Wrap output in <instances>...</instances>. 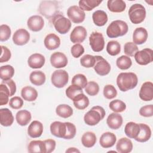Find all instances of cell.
<instances>
[{"label": "cell", "instance_id": "cell-39", "mask_svg": "<svg viewBox=\"0 0 153 153\" xmlns=\"http://www.w3.org/2000/svg\"><path fill=\"white\" fill-rule=\"evenodd\" d=\"M14 74V68L9 65L2 66L0 68V78L3 81L10 79Z\"/></svg>", "mask_w": 153, "mask_h": 153}, {"label": "cell", "instance_id": "cell-16", "mask_svg": "<svg viewBox=\"0 0 153 153\" xmlns=\"http://www.w3.org/2000/svg\"><path fill=\"white\" fill-rule=\"evenodd\" d=\"M27 25L30 30L33 32H38L43 28L44 21L41 16L34 15L28 19L27 21Z\"/></svg>", "mask_w": 153, "mask_h": 153}, {"label": "cell", "instance_id": "cell-47", "mask_svg": "<svg viewBox=\"0 0 153 153\" xmlns=\"http://www.w3.org/2000/svg\"><path fill=\"white\" fill-rule=\"evenodd\" d=\"M117 95V91L114 86L111 84L106 85L103 88V96L108 99L115 98Z\"/></svg>", "mask_w": 153, "mask_h": 153}, {"label": "cell", "instance_id": "cell-50", "mask_svg": "<svg viewBox=\"0 0 153 153\" xmlns=\"http://www.w3.org/2000/svg\"><path fill=\"white\" fill-rule=\"evenodd\" d=\"M66 125V133L63 137L65 139H73L76 134V127L75 126L70 123V122H65Z\"/></svg>", "mask_w": 153, "mask_h": 153}, {"label": "cell", "instance_id": "cell-37", "mask_svg": "<svg viewBox=\"0 0 153 153\" xmlns=\"http://www.w3.org/2000/svg\"><path fill=\"white\" fill-rule=\"evenodd\" d=\"M96 134L91 131L85 133L81 137V142L86 148H91L93 146L96 142Z\"/></svg>", "mask_w": 153, "mask_h": 153}, {"label": "cell", "instance_id": "cell-44", "mask_svg": "<svg viewBox=\"0 0 153 153\" xmlns=\"http://www.w3.org/2000/svg\"><path fill=\"white\" fill-rule=\"evenodd\" d=\"M80 63L83 67L87 68L94 67L96 63L95 56L90 54H85L80 59Z\"/></svg>", "mask_w": 153, "mask_h": 153}, {"label": "cell", "instance_id": "cell-19", "mask_svg": "<svg viewBox=\"0 0 153 153\" xmlns=\"http://www.w3.org/2000/svg\"><path fill=\"white\" fill-rule=\"evenodd\" d=\"M117 140L115 134L111 132H105L103 133L99 139V143L102 147L104 148H109L113 146Z\"/></svg>", "mask_w": 153, "mask_h": 153}, {"label": "cell", "instance_id": "cell-15", "mask_svg": "<svg viewBox=\"0 0 153 153\" xmlns=\"http://www.w3.org/2000/svg\"><path fill=\"white\" fill-rule=\"evenodd\" d=\"M139 97L144 101H151L153 99V84L150 81L144 82L139 91Z\"/></svg>", "mask_w": 153, "mask_h": 153}, {"label": "cell", "instance_id": "cell-5", "mask_svg": "<svg viewBox=\"0 0 153 153\" xmlns=\"http://www.w3.org/2000/svg\"><path fill=\"white\" fill-rule=\"evenodd\" d=\"M52 22L56 31L60 34L68 33L71 27V20L62 14H57L52 19Z\"/></svg>", "mask_w": 153, "mask_h": 153}, {"label": "cell", "instance_id": "cell-3", "mask_svg": "<svg viewBox=\"0 0 153 153\" xmlns=\"http://www.w3.org/2000/svg\"><path fill=\"white\" fill-rule=\"evenodd\" d=\"M105 116V109L100 106H93L88 111L84 117V120L86 124L91 126L97 124Z\"/></svg>", "mask_w": 153, "mask_h": 153}, {"label": "cell", "instance_id": "cell-31", "mask_svg": "<svg viewBox=\"0 0 153 153\" xmlns=\"http://www.w3.org/2000/svg\"><path fill=\"white\" fill-rule=\"evenodd\" d=\"M29 79L33 85L39 86L44 84L46 77L45 74L41 71H35L30 73Z\"/></svg>", "mask_w": 153, "mask_h": 153}, {"label": "cell", "instance_id": "cell-32", "mask_svg": "<svg viewBox=\"0 0 153 153\" xmlns=\"http://www.w3.org/2000/svg\"><path fill=\"white\" fill-rule=\"evenodd\" d=\"M92 19L94 23L98 26H104L108 22V16L103 10H97L93 13Z\"/></svg>", "mask_w": 153, "mask_h": 153}, {"label": "cell", "instance_id": "cell-10", "mask_svg": "<svg viewBox=\"0 0 153 153\" xmlns=\"http://www.w3.org/2000/svg\"><path fill=\"white\" fill-rule=\"evenodd\" d=\"M67 15L70 20L74 23H82L85 17V13L76 5L71 6L67 10Z\"/></svg>", "mask_w": 153, "mask_h": 153}, {"label": "cell", "instance_id": "cell-20", "mask_svg": "<svg viewBox=\"0 0 153 153\" xmlns=\"http://www.w3.org/2000/svg\"><path fill=\"white\" fill-rule=\"evenodd\" d=\"M43 132V125L38 121H33L27 128L28 135L32 138L39 137Z\"/></svg>", "mask_w": 153, "mask_h": 153}, {"label": "cell", "instance_id": "cell-13", "mask_svg": "<svg viewBox=\"0 0 153 153\" xmlns=\"http://www.w3.org/2000/svg\"><path fill=\"white\" fill-rule=\"evenodd\" d=\"M30 39L29 33L25 29L17 30L13 36V42L17 45H23L26 44Z\"/></svg>", "mask_w": 153, "mask_h": 153}, {"label": "cell", "instance_id": "cell-23", "mask_svg": "<svg viewBox=\"0 0 153 153\" xmlns=\"http://www.w3.org/2000/svg\"><path fill=\"white\" fill-rule=\"evenodd\" d=\"M106 123L110 128L113 130L118 129L123 124V117L117 113H112L108 117Z\"/></svg>", "mask_w": 153, "mask_h": 153}, {"label": "cell", "instance_id": "cell-22", "mask_svg": "<svg viewBox=\"0 0 153 153\" xmlns=\"http://www.w3.org/2000/svg\"><path fill=\"white\" fill-rule=\"evenodd\" d=\"M148 38V32L144 27L136 28L133 34V43L137 45H141L145 43Z\"/></svg>", "mask_w": 153, "mask_h": 153}, {"label": "cell", "instance_id": "cell-55", "mask_svg": "<svg viewBox=\"0 0 153 153\" xmlns=\"http://www.w3.org/2000/svg\"><path fill=\"white\" fill-rule=\"evenodd\" d=\"M45 145V153H50L53 152L56 148V141L53 139H47L44 140Z\"/></svg>", "mask_w": 153, "mask_h": 153}, {"label": "cell", "instance_id": "cell-33", "mask_svg": "<svg viewBox=\"0 0 153 153\" xmlns=\"http://www.w3.org/2000/svg\"><path fill=\"white\" fill-rule=\"evenodd\" d=\"M31 114L27 110H20L16 115L17 123L21 126H25L29 124L31 120Z\"/></svg>", "mask_w": 153, "mask_h": 153}, {"label": "cell", "instance_id": "cell-26", "mask_svg": "<svg viewBox=\"0 0 153 153\" xmlns=\"http://www.w3.org/2000/svg\"><path fill=\"white\" fill-rule=\"evenodd\" d=\"M139 133L134 139L139 142H145L148 141L151 136V128L148 125L145 124H139Z\"/></svg>", "mask_w": 153, "mask_h": 153}, {"label": "cell", "instance_id": "cell-36", "mask_svg": "<svg viewBox=\"0 0 153 153\" xmlns=\"http://www.w3.org/2000/svg\"><path fill=\"white\" fill-rule=\"evenodd\" d=\"M102 2L98 0H81L79 1V7L82 11H90L99 6Z\"/></svg>", "mask_w": 153, "mask_h": 153}, {"label": "cell", "instance_id": "cell-52", "mask_svg": "<svg viewBox=\"0 0 153 153\" xmlns=\"http://www.w3.org/2000/svg\"><path fill=\"white\" fill-rule=\"evenodd\" d=\"M23 105V100L22 98L18 96H14L12 97L9 102L10 106L14 109H20Z\"/></svg>", "mask_w": 153, "mask_h": 153}, {"label": "cell", "instance_id": "cell-54", "mask_svg": "<svg viewBox=\"0 0 153 153\" xmlns=\"http://www.w3.org/2000/svg\"><path fill=\"white\" fill-rule=\"evenodd\" d=\"M1 58H0V62L4 63L8 62L11 56V54L10 52V50L5 46L1 45Z\"/></svg>", "mask_w": 153, "mask_h": 153}, {"label": "cell", "instance_id": "cell-41", "mask_svg": "<svg viewBox=\"0 0 153 153\" xmlns=\"http://www.w3.org/2000/svg\"><path fill=\"white\" fill-rule=\"evenodd\" d=\"M116 65L120 69L126 70L131 67L132 62L129 57L127 56H121L117 59Z\"/></svg>", "mask_w": 153, "mask_h": 153}, {"label": "cell", "instance_id": "cell-49", "mask_svg": "<svg viewBox=\"0 0 153 153\" xmlns=\"http://www.w3.org/2000/svg\"><path fill=\"white\" fill-rule=\"evenodd\" d=\"M11 29L7 25H1L0 26V41H6L11 36Z\"/></svg>", "mask_w": 153, "mask_h": 153}, {"label": "cell", "instance_id": "cell-29", "mask_svg": "<svg viewBox=\"0 0 153 153\" xmlns=\"http://www.w3.org/2000/svg\"><path fill=\"white\" fill-rule=\"evenodd\" d=\"M21 96L25 100L33 102L38 97V92L33 87L26 86L22 88L21 91Z\"/></svg>", "mask_w": 153, "mask_h": 153}, {"label": "cell", "instance_id": "cell-17", "mask_svg": "<svg viewBox=\"0 0 153 153\" xmlns=\"http://www.w3.org/2000/svg\"><path fill=\"white\" fill-rule=\"evenodd\" d=\"M50 131L53 135L59 138H63L66 133V123L54 121L50 125Z\"/></svg>", "mask_w": 153, "mask_h": 153}, {"label": "cell", "instance_id": "cell-21", "mask_svg": "<svg viewBox=\"0 0 153 153\" xmlns=\"http://www.w3.org/2000/svg\"><path fill=\"white\" fill-rule=\"evenodd\" d=\"M44 43L48 50H53L59 48L60 45V39L56 34L50 33L45 36Z\"/></svg>", "mask_w": 153, "mask_h": 153}, {"label": "cell", "instance_id": "cell-56", "mask_svg": "<svg viewBox=\"0 0 153 153\" xmlns=\"http://www.w3.org/2000/svg\"><path fill=\"white\" fill-rule=\"evenodd\" d=\"M66 152H80V151L75 148H69L66 151Z\"/></svg>", "mask_w": 153, "mask_h": 153}, {"label": "cell", "instance_id": "cell-11", "mask_svg": "<svg viewBox=\"0 0 153 153\" xmlns=\"http://www.w3.org/2000/svg\"><path fill=\"white\" fill-rule=\"evenodd\" d=\"M95 57L96 63L93 68L96 72L100 76L108 75L111 71L110 64L100 56H95Z\"/></svg>", "mask_w": 153, "mask_h": 153}, {"label": "cell", "instance_id": "cell-46", "mask_svg": "<svg viewBox=\"0 0 153 153\" xmlns=\"http://www.w3.org/2000/svg\"><path fill=\"white\" fill-rule=\"evenodd\" d=\"M84 88L86 93L91 96L97 95L99 91V86L98 84L94 81H90L88 82Z\"/></svg>", "mask_w": 153, "mask_h": 153}, {"label": "cell", "instance_id": "cell-2", "mask_svg": "<svg viewBox=\"0 0 153 153\" xmlns=\"http://www.w3.org/2000/svg\"><path fill=\"white\" fill-rule=\"evenodd\" d=\"M128 30L126 22L123 20H117L112 22L108 26L106 34L109 38H114L126 35Z\"/></svg>", "mask_w": 153, "mask_h": 153}, {"label": "cell", "instance_id": "cell-51", "mask_svg": "<svg viewBox=\"0 0 153 153\" xmlns=\"http://www.w3.org/2000/svg\"><path fill=\"white\" fill-rule=\"evenodd\" d=\"M71 52L73 57L78 58L84 53V48L80 44H75L71 47Z\"/></svg>", "mask_w": 153, "mask_h": 153}, {"label": "cell", "instance_id": "cell-42", "mask_svg": "<svg viewBox=\"0 0 153 153\" xmlns=\"http://www.w3.org/2000/svg\"><path fill=\"white\" fill-rule=\"evenodd\" d=\"M109 108L115 112H122L126 109V103L122 100L116 99L111 101L109 105Z\"/></svg>", "mask_w": 153, "mask_h": 153}, {"label": "cell", "instance_id": "cell-38", "mask_svg": "<svg viewBox=\"0 0 153 153\" xmlns=\"http://www.w3.org/2000/svg\"><path fill=\"white\" fill-rule=\"evenodd\" d=\"M56 112L59 117L67 118L72 116L73 114V109L68 105L61 104L56 107Z\"/></svg>", "mask_w": 153, "mask_h": 153}, {"label": "cell", "instance_id": "cell-35", "mask_svg": "<svg viewBox=\"0 0 153 153\" xmlns=\"http://www.w3.org/2000/svg\"><path fill=\"white\" fill-rule=\"evenodd\" d=\"M29 152H40L45 153V145L44 141L41 140H32L27 146Z\"/></svg>", "mask_w": 153, "mask_h": 153}, {"label": "cell", "instance_id": "cell-12", "mask_svg": "<svg viewBox=\"0 0 153 153\" xmlns=\"http://www.w3.org/2000/svg\"><path fill=\"white\" fill-rule=\"evenodd\" d=\"M87 36L86 29L81 26L74 27L70 35V40L72 43L77 44L82 42Z\"/></svg>", "mask_w": 153, "mask_h": 153}, {"label": "cell", "instance_id": "cell-18", "mask_svg": "<svg viewBox=\"0 0 153 153\" xmlns=\"http://www.w3.org/2000/svg\"><path fill=\"white\" fill-rule=\"evenodd\" d=\"M45 62L44 56L39 53H34L30 55L27 60L29 66L32 69L41 68L44 65Z\"/></svg>", "mask_w": 153, "mask_h": 153}, {"label": "cell", "instance_id": "cell-14", "mask_svg": "<svg viewBox=\"0 0 153 153\" xmlns=\"http://www.w3.org/2000/svg\"><path fill=\"white\" fill-rule=\"evenodd\" d=\"M51 65L55 68L65 67L68 64V59L65 54L61 52L53 53L50 57Z\"/></svg>", "mask_w": 153, "mask_h": 153}, {"label": "cell", "instance_id": "cell-4", "mask_svg": "<svg viewBox=\"0 0 153 153\" xmlns=\"http://www.w3.org/2000/svg\"><path fill=\"white\" fill-rule=\"evenodd\" d=\"M128 16L131 22L133 24H139L143 22L146 17L145 7L140 4L132 5L128 10Z\"/></svg>", "mask_w": 153, "mask_h": 153}, {"label": "cell", "instance_id": "cell-7", "mask_svg": "<svg viewBox=\"0 0 153 153\" xmlns=\"http://www.w3.org/2000/svg\"><path fill=\"white\" fill-rule=\"evenodd\" d=\"M90 45L94 52L102 51L105 46V40L103 35L98 32H93L89 37Z\"/></svg>", "mask_w": 153, "mask_h": 153}, {"label": "cell", "instance_id": "cell-25", "mask_svg": "<svg viewBox=\"0 0 153 153\" xmlns=\"http://www.w3.org/2000/svg\"><path fill=\"white\" fill-rule=\"evenodd\" d=\"M116 149L120 153H128L132 151L133 143L130 139L127 137H123L118 141Z\"/></svg>", "mask_w": 153, "mask_h": 153}, {"label": "cell", "instance_id": "cell-8", "mask_svg": "<svg viewBox=\"0 0 153 153\" xmlns=\"http://www.w3.org/2000/svg\"><path fill=\"white\" fill-rule=\"evenodd\" d=\"M153 51L151 48H144L138 51L134 54V59L137 64L146 65L153 60Z\"/></svg>", "mask_w": 153, "mask_h": 153}, {"label": "cell", "instance_id": "cell-9", "mask_svg": "<svg viewBox=\"0 0 153 153\" xmlns=\"http://www.w3.org/2000/svg\"><path fill=\"white\" fill-rule=\"evenodd\" d=\"M55 2L42 1L39 5V12L46 18L53 19V17L58 14L57 11V4H54Z\"/></svg>", "mask_w": 153, "mask_h": 153}, {"label": "cell", "instance_id": "cell-27", "mask_svg": "<svg viewBox=\"0 0 153 153\" xmlns=\"http://www.w3.org/2000/svg\"><path fill=\"white\" fill-rule=\"evenodd\" d=\"M109 10L113 13H121L126 8V4L123 0H109L107 2Z\"/></svg>", "mask_w": 153, "mask_h": 153}, {"label": "cell", "instance_id": "cell-28", "mask_svg": "<svg viewBox=\"0 0 153 153\" xmlns=\"http://www.w3.org/2000/svg\"><path fill=\"white\" fill-rule=\"evenodd\" d=\"M140 131L139 124L134 122H128L126 124L124 128L125 134L127 137L131 139H135Z\"/></svg>", "mask_w": 153, "mask_h": 153}, {"label": "cell", "instance_id": "cell-24", "mask_svg": "<svg viewBox=\"0 0 153 153\" xmlns=\"http://www.w3.org/2000/svg\"><path fill=\"white\" fill-rule=\"evenodd\" d=\"M14 121V117L10 110L8 108L0 109V123L2 126L8 127L11 126Z\"/></svg>", "mask_w": 153, "mask_h": 153}, {"label": "cell", "instance_id": "cell-6", "mask_svg": "<svg viewBox=\"0 0 153 153\" xmlns=\"http://www.w3.org/2000/svg\"><path fill=\"white\" fill-rule=\"evenodd\" d=\"M51 80L54 86L57 88H62L68 82V73L65 70H56L52 74Z\"/></svg>", "mask_w": 153, "mask_h": 153}, {"label": "cell", "instance_id": "cell-34", "mask_svg": "<svg viewBox=\"0 0 153 153\" xmlns=\"http://www.w3.org/2000/svg\"><path fill=\"white\" fill-rule=\"evenodd\" d=\"M10 96H12L10 88L5 83L2 81L0 84V105L7 104Z\"/></svg>", "mask_w": 153, "mask_h": 153}, {"label": "cell", "instance_id": "cell-30", "mask_svg": "<svg viewBox=\"0 0 153 153\" xmlns=\"http://www.w3.org/2000/svg\"><path fill=\"white\" fill-rule=\"evenodd\" d=\"M72 100L74 106L79 110L85 109L89 105V99L83 93L78 94Z\"/></svg>", "mask_w": 153, "mask_h": 153}, {"label": "cell", "instance_id": "cell-48", "mask_svg": "<svg viewBox=\"0 0 153 153\" xmlns=\"http://www.w3.org/2000/svg\"><path fill=\"white\" fill-rule=\"evenodd\" d=\"M124 53L128 56H134L137 51H138V47L136 44L132 42H127L124 46Z\"/></svg>", "mask_w": 153, "mask_h": 153}, {"label": "cell", "instance_id": "cell-43", "mask_svg": "<svg viewBox=\"0 0 153 153\" xmlns=\"http://www.w3.org/2000/svg\"><path fill=\"white\" fill-rule=\"evenodd\" d=\"M82 93V88L81 87L74 84L69 85L66 90V95L72 100L78 94Z\"/></svg>", "mask_w": 153, "mask_h": 153}, {"label": "cell", "instance_id": "cell-45", "mask_svg": "<svg viewBox=\"0 0 153 153\" xmlns=\"http://www.w3.org/2000/svg\"><path fill=\"white\" fill-rule=\"evenodd\" d=\"M72 84L76 85L82 88H84L87 84L86 76L81 74H78L74 76L71 81Z\"/></svg>", "mask_w": 153, "mask_h": 153}, {"label": "cell", "instance_id": "cell-53", "mask_svg": "<svg viewBox=\"0 0 153 153\" xmlns=\"http://www.w3.org/2000/svg\"><path fill=\"white\" fill-rule=\"evenodd\" d=\"M139 114L145 117H152L153 115V105H148L142 106L139 110Z\"/></svg>", "mask_w": 153, "mask_h": 153}, {"label": "cell", "instance_id": "cell-1", "mask_svg": "<svg viewBox=\"0 0 153 153\" xmlns=\"http://www.w3.org/2000/svg\"><path fill=\"white\" fill-rule=\"evenodd\" d=\"M138 78L133 72H122L117 78V84L122 91L133 89L137 84Z\"/></svg>", "mask_w": 153, "mask_h": 153}, {"label": "cell", "instance_id": "cell-40", "mask_svg": "<svg viewBox=\"0 0 153 153\" xmlns=\"http://www.w3.org/2000/svg\"><path fill=\"white\" fill-rule=\"evenodd\" d=\"M121 51V45L117 41H110L106 45L107 53L112 56L118 55Z\"/></svg>", "mask_w": 153, "mask_h": 153}]
</instances>
